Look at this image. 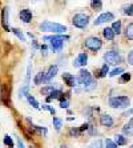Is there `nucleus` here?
<instances>
[{"label": "nucleus", "mask_w": 133, "mask_h": 148, "mask_svg": "<svg viewBox=\"0 0 133 148\" xmlns=\"http://www.w3.org/2000/svg\"><path fill=\"white\" fill-rule=\"evenodd\" d=\"M39 31L49 32V34H53V35H64L67 32V27L64 24H59V23L45 20L39 24Z\"/></svg>", "instance_id": "2"}, {"label": "nucleus", "mask_w": 133, "mask_h": 148, "mask_svg": "<svg viewBox=\"0 0 133 148\" xmlns=\"http://www.w3.org/2000/svg\"><path fill=\"white\" fill-rule=\"evenodd\" d=\"M128 64H130V66H133V49L128 53Z\"/></svg>", "instance_id": "38"}, {"label": "nucleus", "mask_w": 133, "mask_h": 148, "mask_svg": "<svg viewBox=\"0 0 133 148\" xmlns=\"http://www.w3.org/2000/svg\"><path fill=\"white\" fill-rule=\"evenodd\" d=\"M25 99H27V101L29 103V106H32V107H33L35 110H40V104H39V101H38L36 99H35V97L32 96V95H29V93H28Z\"/></svg>", "instance_id": "19"}, {"label": "nucleus", "mask_w": 133, "mask_h": 148, "mask_svg": "<svg viewBox=\"0 0 133 148\" xmlns=\"http://www.w3.org/2000/svg\"><path fill=\"white\" fill-rule=\"evenodd\" d=\"M8 21H10V8L4 7L1 10V25L7 32L11 31V28L8 27Z\"/></svg>", "instance_id": "11"}, {"label": "nucleus", "mask_w": 133, "mask_h": 148, "mask_svg": "<svg viewBox=\"0 0 133 148\" xmlns=\"http://www.w3.org/2000/svg\"><path fill=\"white\" fill-rule=\"evenodd\" d=\"M125 38L133 40V23H129L125 28Z\"/></svg>", "instance_id": "23"}, {"label": "nucleus", "mask_w": 133, "mask_h": 148, "mask_svg": "<svg viewBox=\"0 0 133 148\" xmlns=\"http://www.w3.org/2000/svg\"><path fill=\"white\" fill-rule=\"evenodd\" d=\"M72 24L78 29H85L89 24V16L87 14H76L72 17Z\"/></svg>", "instance_id": "5"}, {"label": "nucleus", "mask_w": 133, "mask_h": 148, "mask_svg": "<svg viewBox=\"0 0 133 148\" xmlns=\"http://www.w3.org/2000/svg\"><path fill=\"white\" fill-rule=\"evenodd\" d=\"M112 20H115V15H113L112 12H104V14L99 15V17L93 21V24L101 25V24H104V23H108V21H112Z\"/></svg>", "instance_id": "8"}, {"label": "nucleus", "mask_w": 133, "mask_h": 148, "mask_svg": "<svg viewBox=\"0 0 133 148\" xmlns=\"http://www.w3.org/2000/svg\"><path fill=\"white\" fill-rule=\"evenodd\" d=\"M84 47L93 52H97L102 47V41L100 40L99 38H96V36H89V38H87L85 41H84Z\"/></svg>", "instance_id": "6"}, {"label": "nucleus", "mask_w": 133, "mask_h": 148, "mask_svg": "<svg viewBox=\"0 0 133 148\" xmlns=\"http://www.w3.org/2000/svg\"><path fill=\"white\" fill-rule=\"evenodd\" d=\"M27 121L29 123V125H31V128L35 132H38V134H40V135H44V136H47V134H48V130L45 127H40V125H36L35 123H32V120L31 119H27Z\"/></svg>", "instance_id": "15"}, {"label": "nucleus", "mask_w": 133, "mask_h": 148, "mask_svg": "<svg viewBox=\"0 0 133 148\" xmlns=\"http://www.w3.org/2000/svg\"><path fill=\"white\" fill-rule=\"evenodd\" d=\"M92 111H93V108H91V107L85 108V110H84V115L88 116V117H91V112H92Z\"/></svg>", "instance_id": "40"}, {"label": "nucleus", "mask_w": 133, "mask_h": 148, "mask_svg": "<svg viewBox=\"0 0 133 148\" xmlns=\"http://www.w3.org/2000/svg\"><path fill=\"white\" fill-rule=\"evenodd\" d=\"M48 48H49V47H48V45L47 44H43V45H41V47H40V49H41V53H43V55H47V53H48Z\"/></svg>", "instance_id": "39"}, {"label": "nucleus", "mask_w": 133, "mask_h": 148, "mask_svg": "<svg viewBox=\"0 0 133 148\" xmlns=\"http://www.w3.org/2000/svg\"><path fill=\"white\" fill-rule=\"evenodd\" d=\"M129 115H133V108H130V110H126L125 112H123V115H121V116H129Z\"/></svg>", "instance_id": "41"}, {"label": "nucleus", "mask_w": 133, "mask_h": 148, "mask_svg": "<svg viewBox=\"0 0 133 148\" xmlns=\"http://www.w3.org/2000/svg\"><path fill=\"white\" fill-rule=\"evenodd\" d=\"M11 32H12V34H14L15 36H16V38L19 39L20 41H25V36H24V34L20 31V29H19V28L11 27Z\"/></svg>", "instance_id": "20"}, {"label": "nucleus", "mask_w": 133, "mask_h": 148, "mask_svg": "<svg viewBox=\"0 0 133 148\" xmlns=\"http://www.w3.org/2000/svg\"><path fill=\"white\" fill-rule=\"evenodd\" d=\"M80 134H81V132H80V130H77V128H71V130H69V135H72V136H78Z\"/></svg>", "instance_id": "37"}, {"label": "nucleus", "mask_w": 133, "mask_h": 148, "mask_svg": "<svg viewBox=\"0 0 133 148\" xmlns=\"http://www.w3.org/2000/svg\"><path fill=\"white\" fill-rule=\"evenodd\" d=\"M88 148H104V145H102V140H96V141H93L92 144H89L88 145Z\"/></svg>", "instance_id": "32"}, {"label": "nucleus", "mask_w": 133, "mask_h": 148, "mask_svg": "<svg viewBox=\"0 0 133 148\" xmlns=\"http://www.w3.org/2000/svg\"><path fill=\"white\" fill-rule=\"evenodd\" d=\"M57 71H59V66H51L49 68H48V71L45 72V79H44V82L45 83H48V82H51L53 77H55L56 75H57Z\"/></svg>", "instance_id": "13"}, {"label": "nucleus", "mask_w": 133, "mask_h": 148, "mask_svg": "<svg viewBox=\"0 0 133 148\" xmlns=\"http://www.w3.org/2000/svg\"><path fill=\"white\" fill-rule=\"evenodd\" d=\"M44 79H45V72H39V73H36V76H35L33 83L36 86H40L41 83L44 82Z\"/></svg>", "instance_id": "22"}, {"label": "nucleus", "mask_w": 133, "mask_h": 148, "mask_svg": "<svg viewBox=\"0 0 133 148\" xmlns=\"http://www.w3.org/2000/svg\"><path fill=\"white\" fill-rule=\"evenodd\" d=\"M88 128H89V124H88V123H85V124H83V125H81L80 128H78V130H80V132H83V131H87Z\"/></svg>", "instance_id": "42"}, {"label": "nucleus", "mask_w": 133, "mask_h": 148, "mask_svg": "<svg viewBox=\"0 0 133 148\" xmlns=\"http://www.w3.org/2000/svg\"><path fill=\"white\" fill-rule=\"evenodd\" d=\"M123 72H124L123 67H117V68H115V69H112V71H110L109 76H110V77H115V76L120 75V73H123Z\"/></svg>", "instance_id": "31"}, {"label": "nucleus", "mask_w": 133, "mask_h": 148, "mask_svg": "<svg viewBox=\"0 0 133 148\" xmlns=\"http://www.w3.org/2000/svg\"><path fill=\"white\" fill-rule=\"evenodd\" d=\"M91 7L93 11H100L102 8V1L101 0H91Z\"/></svg>", "instance_id": "25"}, {"label": "nucleus", "mask_w": 133, "mask_h": 148, "mask_svg": "<svg viewBox=\"0 0 133 148\" xmlns=\"http://www.w3.org/2000/svg\"><path fill=\"white\" fill-rule=\"evenodd\" d=\"M108 72H109V66L105 63V64H102V66H101V68H99L97 71H96L95 76L97 77V79H101V77H105Z\"/></svg>", "instance_id": "16"}, {"label": "nucleus", "mask_w": 133, "mask_h": 148, "mask_svg": "<svg viewBox=\"0 0 133 148\" xmlns=\"http://www.w3.org/2000/svg\"><path fill=\"white\" fill-rule=\"evenodd\" d=\"M87 62H88V53H87V52H81V53L73 60V67L81 68V67H84L87 64Z\"/></svg>", "instance_id": "10"}, {"label": "nucleus", "mask_w": 133, "mask_h": 148, "mask_svg": "<svg viewBox=\"0 0 133 148\" xmlns=\"http://www.w3.org/2000/svg\"><path fill=\"white\" fill-rule=\"evenodd\" d=\"M105 148H117V144L110 139H106L105 140Z\"/></svg>", "instance_id": "34"}, {"label": "nucleus", "mask_w": 133, "mask_h": 148, "mask_svg": "<svg viewBox=\"0 0 133 148\" xmlns=\"http://www.w3.org/2000/svg\"><path fill=\"white\" fill-rule=\"evenodd\" d=\"M130 148H133V144H132V145H130Z\"/></svg>", "instance_id": "45"}, {"label": "nucleus", "mask_w": 133, "mask_h": 148, "mask_svg": "<svg viewBox=\"0 0 133 148\" xmlns=\"http://www.w3.org/2000/svg\"><path fill=\"white\" fill-rule=\"evenodd\" d=\"M28 148H33V147H28Z\"/></svg>", "instance_id": "46"}, {"label": "nucleus", "mask_w": 133, "mask_h": 148, "mask_svg": "<svg viewBox=\"0 0 133 148\" xmlns=\"http://www.w3.org/2000/svg\"><path fill=\"white\" fill-rule=\"evenodd\" d=\"M52 123H53V127H55L56 131H60V130H61V127H63V120L61 119L53 116L52 117Z\"/></svg>", "instance_id": "24"}, {"label": "nucleus", "mask_w": 133, "mask_h": 148, "mask_svg": "<svg viewBox=\"0 0 133 148\" xmlns=\"http://www.w3.org/2000/svg\"><path fill=\"white\" fill-rule=\"evenodd\" d=\"M126 138H124L123 135H116L115 136V143H116L117 145H125L126 144Z\"/></svg>", "instance_id": "28"}, {"label": "nucleus", "mask_w": 133, "mask_h": 148, "mask_svg": "<svg viewBox=\"0 0 133 148\" xmlns=\"http://www.w3.org/2000/svg\"><path fill=\"white\" fill-rule=\"evenodd\" d=\"M61 97H63L61 90H57V88H56V90L53 91V92H52L49 96L45 97V101H47V103H49V101H52V100H55V99H61Z\"/></svg>", "instance_id": "17"}, {"label": "nucleus", "mask_w": 133, "mask_h": 148, "mask_svg": "<svg viewBox=\"0 0 133 148\" xmlns=\"http://www.w3.org/2000/svg\"><path fill=\"white\" fill-rule=\"evenodd\" d=\"M32 48H33V49H38L39 48V44H38V41H36V40L32 41Z\"/></svg>", "instance_id": "43"}, {"label": "nucleus", "mask_w": 133, "mask_h": 148, "mask_svg": "<svg viewBox=\"0 0 133 148\" xmlns=\"http://www.w3.org/2000/svg\"><path fill=\"white\" fill-rule=\"evenodd\" d=\"M102 35H104V38L106 39V40H109V41H112L113 39H115V32H113V29L112 28H109V27H106V28H104L102 29Z\"/></svg>", "instance_id": "18"}, {"label": "nucleus", "mask_w": 133, "mask_h": 148, "mask_svg": "<svg viewBox=\"0 0 133 148\" xmlns=\"http://www.w3.org/2000/svg\"><path fill=\"white\" fill-rule=\"evenodd\" d=\"M41 108H43V110H47V111H49V112H51V115L52 116H55V114H56V110L53 107H51V106H48L47 103L45 104H43V106H41Z\"/></svg>", "instance_id": "33"}, {"label": "nucleus", "mask_w": 133, "mask_h": 148, "mask_svg": "<svg viewBox=\"0 0 133 148\" xmlns=\"http://www.w3.org/2000/svg\"><path fill=\"white\" fill-rule=\"evenodd\" d=\"M63 80H64L65 84H67L68 87H71V88L77 87L78 84H80L77 77H75V76L72 75V73H69V72H64V73H63Z\"/></svg>", "instance_id": "9"}, {"label": "nucleus", "mask_w": 133, "mask_h": 148, "mask_svg": "<svg viewBox=\"0 0 133 148\" xmlns=\"http://www.w3.org/2000/svg\"><path fill=\"white\" fill-rule=\"evenodd\" d=\"M108 103L112 108H128L130 104V99L128 96H112Z\"/></svg>", "instance_id": "4"}, {"label": "nucleus", "mask_w": 133, "mask_h": 148, "mask_svg": "<svg viewBox=\"0 0 133 148\" xmlns=\"http://www.w3.org/2000/svg\"><path fill=\"white\" fill-rule=\"evenodd\" d=\"M130 80V73H123L121 77H120V83H125V82H129Z\"/></svg>", "instance_id": "35"}, {"label": "nucleus", "mask_w": 133, "mask_h": 148, "mask_svg": "<svg viewBox=\"0 0 133 148\" xmlns=\"http://www.w3.org/2000/svg\"><path fill=\"white\" fill-rule=\"evenodd\" d=\"M104 60H105V63L109 66V64H112V66H116V64H119V63H121V60H123V58H121V55H120L119 52L116 51H108L104 53Z\"/></svg>", "instance_id": "7"}, {"label": "nucleus", "mask_w": 133, "mask_h": 148, "mask_svg": "<svg viewBox=\"0 0 133 148\" xmlns=\"http://www.w3.org/2000/svg\"><path fill=\"white\" fill-rule=\"evenodd\" d=\"M123 14L128 15V16H132V15H133V4L124 5V7H123Z\"/></svg>", "instance_id": "29"}, {"label": "nucleus", "mask_w": 133, "mask_h": 148, "mask_svg": "<svg viewBox=\"0 0 133 148\" xmlns=\"http://www.w3.org/2000/svg\"><path fill=\"white\" fill-rule=\"evenodd\" d=\"M61 148H68V147H67V145H61Z\"/></svg>", "instance_id": "44"}, {"label": "nucleus", "mask_w": 133, "mask_h": 148, "mask_svg": "<svg viewBox=\"0 0 133 148\" xmlns=\"http://www.w3.org/2000/svg\"><path fill=\"white\" fill-rule=\"evenodd\" d=\"M43 40L49 43V48L53 52H60L64 47V43L69 40L68 35H47L43 36Z\"/></svg>", "instance_id": "1"}, {"label": "nucleus", "mask_w": 133, "mask_h": 148, "mask_svg": "<svg viewBox=\"0 0 133 148\" xmlns=\"http://www.w3.org/2000/svg\"><path fill=\"white\" fill-rule=\"evenodd\" d=\"M33 1H38V0H33Z\"/></svg>", "instance_id": "47"}, {"label": "nucleus", "mask_w": 133, "mask_h": 148, "mask_svg": "<svg viewBox=\"0 0 133 148\" xmlns=\"http://www.w3.org/2000/svg\"><path fill=\"white\" fill-rule=\"evenodd\" d=\"M56 88L53 86H47V87H43L41 88V95H44V96H49Z\"/></svg>", "instance_id": "26"}, {"label": "nucleus", "mask_w": 133, "mask_h": 148, "mask_svg": "<svg viewBox=\"0 0 133 148\" xmlns=\"http://www.w3.org/2000/svg\"><path fill=\"white\" fill-rule=\"evenodd\" d=\"M15 139H16V144H17V148H25L24 147V143H23V140H21L19 136H16L15 135Z\"/></svg>", "instance_id": "36"}, {"label": "nucleus", "mask_w": 133, "mask_h": 148, "mask_svg": "<svg viewBox=\"0 0 133 148\" xmlns=\"http://www.w3.org/2000/svg\"><path fill=\"white\" fill-rule=\"evenodd\" d=\"M77 79H78V83L84 87L85 91H92L96 88V80L93 79V76L91 75V72L87 71V69H80Z\"/></svg>", "instance_id": "3"}, {"label": "nucleus", "mask_w": 133, "mask_h": 148, "mask_svg": "<svg viewBox=\"0 0 133 148\" xmlns=\"http://www.w3.org/2000/svg\"><path fill=\"white\" fill-rule=\"evenodd\" d=\"M19 16H20V20L24 21V23H31V21H32V17H33V15H32V11H31V10H28V8H24V10L20 11Z\"/></svg>", "instance_id": "12"}, {"label": "nucleus", "mask_w": 133, "mask_h": 148, "mask_svg": "<svg viewBox=\"0 0 133 148\" xmlns=\"http://www.w3.org/2000/svg\"><path fill=\"white\" fill-rule=\"evenodd\" d=\"M113 29V32L115 34H121V20H116V21H113V24L112 27H110Z\"/></svg>", "instance_id": "27"}, {"label": "nucleus", "mask_w": 133, "mask_h": 148, "mask_svg": "<svg viewBox=\"0 0 133 148\" xmlns=\"http://www.w3.org/2000/svg\"><path fill=\"white\" fill-rule=\"evenodd\" d=\"M100 124L102 127H106V128H110L113 125V119L110 115H101L100 116Z\"/></svg>", "instance_id": "14"}, {"label": "nucleus", "mask_w": 133, "mask_h": 148, "mask_svg": "<svg viewBox=\"0 0 133 148\" xmlns=\"http://www.w3.org/2000/svg\"><path fill=\"white\" fill-rule=\"evenodd\" d=\"M3 141H4V144L7 145V147H10V148H14V140H12V138H11L10 135H4V139H3Z\"/></svg>", "instance_id": "30"}, {"label": "nucleus", "mask_w": 133, "mask_h": 148, "mask_svg": "<svg viewBox=\"0 0 133 148\" xmlns=\"http://www.w3.org/2000/svg\"><path fill=\"white\" fill-rule=\"evenodd\" d=\"M123 132H124L125 135H130V134L133 132V117L123 127Z\"/></svg>", "instance_id": "21"}]
</instances>
